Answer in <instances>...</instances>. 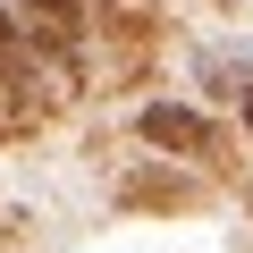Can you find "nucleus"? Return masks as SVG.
<instances>
[{
  "instance_id": "1",
  "label": "nucleus",
  "mask_w": 253,
  "mask_h": 253,
  "mask_svg": "<svg viewBox=\"0 0 253 253\" xmlns=\"http://www.w3.org/2000/svg\"><path fill=\"white\" fill-rule=\"evenodd\" d=\"M68 76H76V59L42 51L9 9H0V135H26L34 118H51V101L68 93Z\"/></svg>"
},
{
  "instance_id": "2",
  "label": "nucleus",
  "mask_w": 253,
  "mask_h": 253,
  "mask_svg": "<svg viewBox=\"0 0 253 253\" xmlns=\"http://www.w3.org/2000/svg\"><path fill=\"white\" fill-rule=\"evenodd\" d=\"M144 144H161V152H186V161H219V126H211L203 110L152 101V110H144Z\"/></svg>"
}]
</instances>
